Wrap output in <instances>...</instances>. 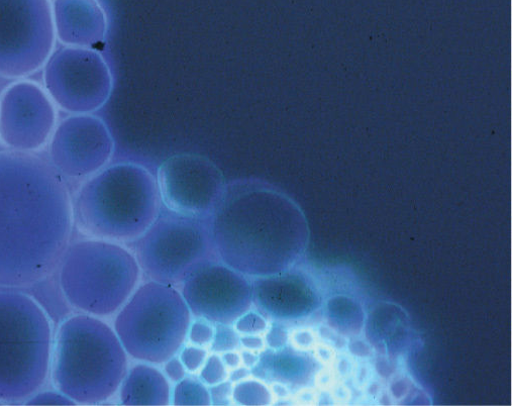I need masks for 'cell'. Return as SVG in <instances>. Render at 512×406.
<instances>
[{
  "instance_id": "6da1fadb",
  "label": "cell",
  "mask_w": 512,
  "mask_h": 406,
  "mask_svg": "<svg viewBox=\"0 0 512 406\" xmlns=\"http://www.w3.org/2000/svg\"><path fill=\"white\" fill-rule=\"evenodd\" d=\"M73 226L72 196L49 158L0 151V288L30 287L53 273Z\"/></svg>"
},
{
  "instance_id": "7a4b0ae2",
  "label": "cell",
  "mask_w": 512,
  "mask_h": 406,
  "mask_svg": "<svg viewBox=\"0 0 512 406\" xmlns=\"http://www.w3.org/2000/svg\"><path fill=\"white\" fill-rule=\"evenodd\" d=\"M209 221L217 259L252 279L299 265L309 249L310 227L300 207L261 179L227 184Z\"/></svg>"
},
{
  "instance_id": "3957f363",
  "label": "cell",
  "mask_w": 512,
  "mask_h": 406,
  "mask_svg": "<svg viewBox=\"0 0 512 406\" xmlns=\"http://www.w3.org/2000/svg\"><path fill=\"white\" fill-rule=\"evenodd\" d=\"M163 205L156 176L143 164H109L72 197L74 224L88 238L130 245L153 224Z\"/></svg>"
},
{
  "instance_id": "277c9868",
  "label": "cell",
  "mask_w": 512,
  "mask_h": 406,
  "mask_svg": "<svg viewBox=\"0 0 512 406\" xmlns=\"http://www.w3.org/2000/svg\"><path fill=\"white\" fill-rule=\"evenodd\" d=\"M129 369V356L114 328L80 314L65 320L53 343L51 373L73 403L100 404L114 397Z\"/></svg>"
},
{
  "instance_id": "5b68a950",
  "label": "cell",
  "mask_w": 512,
  "mask_h": 406,
  "mask_svg": "<svg viewBox=\"0 0 512 406\" xmlns=\"http://www.w3.org/2000/svg\"><path fill=\"white\" fill-rule=\"evenodd\" d=\"M58 270L59 286L69 306L99 319L116 316L142 279L128 247L92 238L69 244Z\"/></svg>"
},
{
  "instance_id": "8992f818",
  "label": "cell",
  "mask_w": 512,
  "mask_h": 406,
  "mask_svg": "<svg viewBox=\"0 0 512 406\" xmlns=\"http://www.w3.org/2000/svg\"><path fill=\"white\" fill-rule=\"evenodd\" d=\"M53 334L48 315L32 297L0 290V401L32 398L51 373Z\"/></svg>"
},
{
  "instance_id": "52a82bcc",
  "label": "cell",
  "mask_w": 512,
  "mask_h": 406,
  "mask_svg": "<svg viewBox=\"0 0 512 406\" xmlns=\"http://www.w3.org/2000/svg\"><path fill=\"white\" fill-rule=\"evenodd\" d=\"M192 318L177 287L147 280L117 313L114 330L130 358L162 365L185 345Z\"/></svg>"
},
{
  "instance_id": "ba28073f",
  "label": "cell",
  "mask_w": 512,
  "mask_h": 406,
  "mask_svg": "<svg viewBox=\"0 0 512 406\" xmlns=\"http://www.w3.org/2000/svg\"><path fill=\"white\" fill-rule=\"evenodd\" d=\"M128 246L142 277L177 288L198 265L217 259L209 218L165 207L145 233Z\"/></svg>"
},
{
  "instance_id": "9c48e42d",
  "label": "cell",
  "mask_w": 512,
  "mask_h": 406,
  "mask_svg": "<svg viewBox=\"0 0 512 406\" xmlns=\"http://www.w3.org/2000/svg\"><path fill=\"white\" fill-rule=\"evenodd\" d=\"M51 0H0V77L24 79L53 54Z\"/></svg>"
},
{
  "instance_id": "30bf717a",
  "label": "cell",
  "mask_w": 512,
  "mask_h": 406,
  "mask_svg": "<svg viewBox=\"0 0 512 406\" xmlns=\"http://www.w3.org/2000/svg\"><path fill=\"white\" fill-rule=\"evenodd\" d=\"M43 79L56 107L72 115H89L104 108L114 89L108 62L88 48L64 47L52 54Z\"/></svg>"
},
{
  "instance_id": "8fae6325",
  "label": "cell",
  "mask_w": 512,
  "mask_h": 406,
  "mask_svg": "<svg viewBox=\"0 0 512 406\" xmlns=\"http://www.w3.org/2000/svg\"><path fill=\"white\" fill-rule=\"evenodd\" d=\"M193 318L234 325L254 308L253 280L218 259L198 265L178 287Z\"/></svg>"
},
{
  "instance_id": "7c38bea8",
  "label": "cell",
  "mask_w": 512,
  "mask_h": 406,
  "mask_svg": "<svg viewBox=\"0 0 512 406\" xmlns=\"http://www.w3.org/2000/svg\"><path fill=\"white\" fill-rule=\"evenodd\" d=\"M57 108L44 87L19 79L0 95V143L6 150L39 153L58 125Z\"/></svg>"
},
{
  "instance_id": "4fadbf2b",
  "label": "cell",
  "mask_w": 512,
  "mask_h": 406,
  "mask_svg": "<svg viewBox=\"0 0 512 406\" xmlns=\"http://www.w3.org/2000/svg\"><path fill=\"white\" fill-rule=\"evenodd\" d=\"M157 183L163 207L188 216L209 218L227 183L221 169L196 154H176L158 168Z\"/></svg>"
},
{
  "instance_id": "5bb4252c",
  "label": "cell",
  "mask_w": 512,
  "mask_h": 406,
  "mask_svg": "<svg viewBox=\"0 0 512 406\" xmlns=\"http://www.w3.org/2000/svg\"><path fill=\"white\" fill-rule=\"evenodd\" d=\"M114 152L108 125L92 114L68 117L49 142V160L65 179H87L108 166Z\"/></svg>"
},
{
  "instance_id": "9a60e30c",
  "label": "cell",
  "mask_w": 512,
  "mask_h": 406,
  "mask_svg": "<svg viewBox=\"0 0 512 406\" xmlns=\"http://www.w3.org/2000/svg\"><path fill=\"white\" fill-rule=\"evenodd\" d=\"M253 280V303L268 320L295 323L312 317L322 306L314 277L299 265Z\"/></svg>"
},
{
  "instance_id": "2e32d148",
  "label": "cell",
  "mask_w": 512,
  "mask_h": 406,
  "mask_svg": "<svg viewBox=\"0 0 512 406\" xmlns=\"http://www.w3.org/2000/svg\"><path fill=\"white\" fill-rule=\"evenodd\" d=\"M56 40L65 47L94 49L106 41L107 14L98 0H51Z\"/></svg>"
},
{
  "instance_id": "e0dca14e",
  "label": "cell",
  "mask_w": 512,
  "mask_h": 406,
  "mask_svg": "<svg viewBox=\"0 0 512 406\" xmlns=\"http://www.w3.org/2000/svg\"><path fill=\"white\" fill-rule=\"evenodd\" d=\"M170 382L157 365L139 362L129 369L118 394L123 405H169Z\"/></svg>"
},
{
  "instance_id": "ac0fdd59",
  "label": "cell",
  "mask_w": 512,
  "mask_h": 406,
  "mask_svg": "<svg viewBox=\"0 0 512 406\" xmlns=\"http://www.w3.org/2000/svg\"><path fill=\"white\" fill-rule=\"evenodd\" d=\"M252 374L263 380L280 384H301L310 376L311 362L289 349H267L260 353Z\"/></svg>"
},
{
  "instance_id": "d6986e66",
  "label": "cell",
  "mask_w": 512,
  "mask_h": 406,
  "mask_svg": "<svg viewBox=\"0 0 512 406\" xmlns=\"http://www.w3.org/2000/svg\"><path fill=\"white\" fill-rule=\"evenodd\" d=\"M173 405H212L209 386L199 378L185 377L171 391Z\"/></svg>"
},
{
  "instance_id": "ffe728a7",
  "label": "cell",
  "mask_w": 512,
  "mask_h": 406,
  "mask_svg": "<svg viewBox=\"0 0 512 406\" xmlns=\"http://www.w3.org/2000/svg\"><path fill=\"white\" fill-rule=\"evenodd\" d=\"M273 391L260 379L247 378L233 385L232 399L237 405H270Z\"/></svg>"
},
{
  "instance_id": "44dd1931",
  "label": "cell",
  "mask_w": 512,
  "mask_h": 406,
  "mask_svg": "<svg viewBox=\"0 0 512 406\" xmlns=\"http://www.w3.org/2000/svg\"><path fill=\"white\" fill-rule=\"evenodd\" d=\"M198 373L199 379L209 387L229 378V369L224 364L221 354L218 353L209 355Z\"/></svg>"
},
{
  "instance_id": "7402d4cb",
  "label": "cell",
  "mask_w": 512,
  "mask_h": 406,
  "mask_svg": "<svg viewBox=\"0 0 512 406\" xmlns=\"http://www.w3.org/2000/svg\"><path fill=\"white\" fill-rule=\"evenodd\" d=\"M240 334L233 325H215V336L210 346L213 353L223 354L229 351H237L240 347Z\"/></svg>"
},
{
  "instance_id": "603a6c76",
  "label": "cell",
  "mask_w": 512,
  "mask_h": 406,
  "mask_svg": "<svg viewBox=\"0 0 512 406\" xmlns=\"http://www.w3.org/2000/svg\"><path fill=\"white\" fill-rule=\"evenodd\" d=\"M233 326L240 336L263 335L269 328V321L260 311L252 308L242 315Z\"/></svg>"
},
{
  "instance_id": "cb8c5ba5",
  "label": "cell",
  "mask_w": 512,
  "mask_h": 406,
  "mask_svg": "<svg viewBox=\"0 0 512 406\" xmlns=\"http://www.w3.org/2000/svg\"><path fill=\"white\" fill-rule=\"evenodd\" d=\"M215 336V324L202 318H192L187 332L189 344L209 348Z\"/></svg>"
},
{
  "instance_id": "d4e9b609",
  "label": "cell",
  "mask_w": 512,
  "mask_h": 406,
  "mask_svg": "<svg viewBox=\"0 0 512 406\" xmlns=\"http://www.w3.org/2000/svg\"><path fill=\"white\" fill-rule=\"evenodd\" d=\"M177 355L187 373L195 374L199 372L204 362H206L209 352L207 348L189 344L184 345Z\"/></svg>"
},
{
  "instance_id": "484cf974",
  "label": "cell",
  "mask_w": 512,
  "mask_h": 406,
  "mask_svg": "<svg viewBox=\"0 0 512 406\" xmlns=\"http://www.w3.org/2000/svg\"><path fill=\"white\" fill-rule=\"evenodd\" d=\"M272 322L273 323L269 325V328L265 333L264 339L266 346L271 350L285 348L289 339L288 331L283 323L275 321Z\"/></svg>"
},
{
  "instance_id": "4316f807",
  "label": "cell",
  "mask_w": 512,
  "mask_h": 406,
  "mask_svg": "<svg viewBox=\"0 0 512 406\" xmlns=\"http://www.w3.org/2000/svg\"><path fill=\"white\" fill-rule=\"evenodd\" d=\"M209 389L212 398V404L230 405L233 403V383L230 380H226L214 386H210Z\"/></svg>"
},
{
  "instance_id": "83f0119b",
  "label": "cell",
  "mask_w": 512,
  "mask_h": 406,
  "mask_svg": "<svg viewBox=\"0 0 512 406\" xmlns=\"http://www.w3.org/2000/svg\"><path fill=\"white\" fill-rule=\"evenodd\" d=\"M163 373L171 383H177L186 377L187 371L178 355L169 358L163 364Z\"/></svg>"
},
{
  "instance_id": "f1b7e54d",
  "label": "cell",
  "mask_w": 512,
  "mask_h": 406,
  "mask_svg": "<svg viewBox=\"0 0 512 406\" xmlns=\"http://www.w3.org/2000/svg\"><path fill=\"white\" fill-rule=\"evenodd\" d=\"M240 344L244 350L258 353L266 348L265 339L262 335H243L240 337Z\"/></svg>"
},
{
  "instance_id": "f546056e",
  "label": "cell",
  "mask_w": 512,
  "mask_h": 406,
  "mask_svg": "<svg viewBox=\"0 0 512 406\" xmlns=\"http://www.w3.org/2000/svg\"><path fill=\"white\" fill-rule=\"evenodd\" d=\"M313 336L307 331H297L292 336V342L295 347L304 349L310 347L313 344Z\"/></svg>"
},
{
  "instance_id": "4dcf8cb0",
  "label": "cell",
  "mask_w": 512,
  "mask_h": 406,
  "mask_svg": "<svg viewBox=\"0 0 512 406\" xmlns=\"http://www.w3.org/2000/svg\"><path fill=\"white\" fill-rule=\"evenodd\" d=\"M222 360L229 370H233L242 365L241 354L237 351H229L221 354Z\"/></svg>"
},
{
  "instance_id": "1f68e13d",
  "label": "cell",
  "mask_w": 512,
  "mask_h": 406,
  "mask_svg": "<svg viewBox=\"0 0 512 406\" xmlns=\"http://www.w3.org/2000/svg\"><path fill=\"white\" fill-rule=\"evenodd\" d=\"M252 376V370L246 366L235 368L229 372V378L232 383H237L239 381L245 380Z\"/></svg>"
},
{
  "instance_id": "d6a6232c",
  "label": "cell",
  "mask_w": 512,
  "mask_h": 406,
  "mask_svg": "<svg viewBox=\"0 0 512 406\" xmlns=\"http://www.w3.org/2000/svg\"><path fill=\"white\" fill-rule=\"evenodd\" d=\"M242 364L250 369L254 368L260 359V353L244 350L241 353Z\"/></svg>"
}]
</instances>
